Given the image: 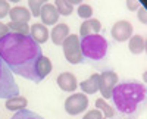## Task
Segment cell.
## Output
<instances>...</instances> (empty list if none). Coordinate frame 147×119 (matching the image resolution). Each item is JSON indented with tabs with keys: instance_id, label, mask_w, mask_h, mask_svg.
<instances>
[{
	"instance_id": "1",
	"label": "cell",
	"mask_w": 147,
	"mask_h": 119,
	"mask_svg": "<svg viewBox=\"0 0 147 119\" xmlns=\"http://www.w3.org/2000/svg\"><path fill=\"white\" fill-rule=\"evenodd\" d=\"M43 56V50L31 35L9 32L0 38V57L12 71V74L40 84L37 63Z\"/></svg>"
},
{
	"instance_id": "2",
	"label": "cell",
	"mask_w": 147,
	"mask_h": 119,
	"mask_svg": "<svg viewBox=\"0 0 147 119\" xmlns=\"http://www.w3.org/2000/svg\"><path fill=\"white\" fill-rule=\"evenodd\" d=\"M146 85L136 79L118 82L112 91V103L115 112L124 119H137L146 108Z\"/></svg>"
},
{
	"instance_id": "3",
	"label": "cell",
	"mask_w": 147,
	"mask_h": 119,
	"mask_svg": "<svg viewBox=\"0 0 147 119\" xmlns=\"http://www.w3.org/2000/svg\"><path fill=\"white\" fill-rule=\"evenodd\" d=\"M107 41L100 34H90L80 37V49L85 61H102L107 54Z\"/></svg>"
},
{
	"instance_id": "4",
	"label": "cell",
	"mask_w": 147,
	"mask_h": 119,
	"mask_svg": "<svg viewBox=\"0 0 147 119\" xmlns=\"http://www.w3.org/2000/svg\"><path fill=\"white\" fill-rule=\"evenodd\" d=\"M19 96V87L15 82L13 74L0 57V99H12Z\"/></svg>"
},
{
	"instance_id": "5",
	"label": "cell",
	"mask_w": 147,
	"mask_h": 119,
	"mask_svg": "<svg viewBox=\"0 0 147 119\" xmlns=\"http://www.w3.org/2000/svg\"><path fill=\"white\" fill-rule=\"evenodd\" d=\"M62 47H63V54L69 63L77 65V63L82 62V54H81V49H80V37L77 34L68 35L65 41L62 43Z\"/></svg>"
},
{
	"instance_id": "6",
	"label": "cell",
	"mask_w": 147,
	"mask_h": 119,
	"mask_svg": "<svg viewBox=\"0 0 147 119\" xmlns=\"http://www.w3.org/2000/svg\"><path fill=\"white\" fill-rule=\"evenodd\" d=\"M87 106H88V99H87V96H84L82 93L72 94V96H69L65 100V110L72 116L82 113L87 109Z\"/></svg>"
},
{
	"instance_id": "7",
	"label": "cell",
	"mask_w": 147,
	"mask_h": 119,
	"mask_svg": "<svg viewBox=\"0 0 147 119\" xmlns=\"http://www.w3.org/2000/svg\"><path fill=\"white\" fill-rule=\"evenodd\" d=\"M116 84H118V74L113 71H105L99 75V90L105 99H110Z\"/></svg>"
},
{
	"instance_id": "8",
	"label": "cell",
	"mask_w": 147,
	"mask_h": 119,
	"mask_svg": "<svg viewBox=\"0 0 147 119\" xmlns=\"http://www.w3.org/2000/svg\"><path fill=\"white\" fill-rule=\"evenodd\" d=\"M110 34H112L113 40L121 41V43L129 40L131 34H132L131 22H128V21H118L115 25L112 27V30H110Z\"/></svg>"
},
{
	"instance_id": "9",
	"label": "cell",
	"mask_w": 147,
	"mask_h": 119,
	"mask_svg": "<svg viewBox=\"0 0 147 119\" xmlns=\"http://www.w3.org/2000/svg\"><path fill=\"white\" fill-rule=\"evenodd\" d=\"M40 16L43 19V25H56L57 19H59V12L55 5L44 3L40 12Z\"/></svg>"
},
{
	"instance_id": "10",
	"label": "cell",
	"mask_w": 147,
	"mask_h": 119,
	"mask_svg": "<svg viewBox=\"0 0 147 119\" xmlns=\"http://www.w3.org/2000/svg\"><path fill=\"white\" fill-rule=\"evenodd\" d=\"M57 84L63 91H75L78 87V82L75 75H72L71 72H62L57 77Z\"/></svg>"
},
{
	"instance_id": "11",
	"label": "cell",
	"mask_w": 147,
	"mask_h": 119,
	"mask_svg": "<svg viewBox=\"0 0 147 119\" xmlns=\"http://www.w3.org/2000/svg\"><path fill=\"white\" fill-rule=\"evenodd\" d=\"M68 35H69V27L66 25V24H56V25L53 27V30H52V32H50L52 41L56 46L62 44Z\"/></svg>"
},
{
	"instance_id": "12",
	"label": "cell",
	"mask_w": 147,
	"mask_h": 119,
	"mask_svg": "<svg viewBox=\"0 0 147 119\" xmlns=\"http://www.w3.org/2000/svg\"><path fill=\"white\" fill-rule=\"evenodd\" d=\"M10 16V22H18V24H28V21L31 19V12L22 6H16L12 7L9 12Z\"/></svg>"
},
{
	"instance_id": "13",
	"label": "cell",
	"mask_w": 147,
	"mask_h": 119,
	"mask_svg": "<svg viewBox=\"0 0 147 119\" xmlns=\"http://www.w3.org/2000/svg\"><path fill=\"white\" fill-rule=\"evenodd\" d=\"M30 35L32 37V40L35 43L38 44H43L49 40V35H50V32H49L47 27L43 25V24H34V25L31 27V31H30Z\"/></svg>"
},
{
	"instance_id": "14",
	"label": "cell",
	"mask_w": 147,
	"mask_h": 119,
	"mask_svg": "<svg viewBox=\"0 0 147 119\" xmlns=\"http://www.w3.org/2000/svg\"><path fill=\"white\" fill-rule=\"evenodd\" d=\"M100 30H102V24L99 19H87L85 22H82L80 34L81 37H85V35H90V34H97Z\"/></svg>"
},
{
	"instance_id": "15",
	"label": "cell",
	"mask_w": 147,
	"mask_h": 119,
	"mask_svg": "<svg viewBox=\"0 0 147 119\" xmlns=\"http://www.w3.org/2000/svg\"><path fill=\"white\" fill-rule=\"evenodd\" d=\"M80 87L85 94H94L96 91H99V74H93L88 79L82 81Z\"/></svg>"
},
{
	"instance_id": "16",
	"label": "cell",
	"mask_w": 147,
	"mask_h": 119,
	"mask_svg": "<svg viewBox=\"0 0 147 119\" xmlns=\"http://www.w3.org/2000/svg\"><path fill=\"white\" fill-rule=\"evenodd\" d=\"M128 49L131 53L134 54H138V53H143L146 50V38L143 35H134V37L129 38V46Z\"/></svg>"
},
{
	"instance_id": "17",
	"label": "cell",
	"mask_w": 147,
	"mask_h": 119,
	"mask_svg": "<svg viewBox=\"0 0 147 119\" xmlns=\"http://www.w3.org/2000/svg\"><path fill=\"white\" fill-rule=\"evenodd\" d=\"M50 72H52V62H50V59L46 57V56H41L38 63H37V74H38L40 79L43 81Z\"/></svg>"
},
{
	"instance_id": "18",
	"label": "cell",
	"mask_w": 147,
	"mask_h": 119,
	"mask_svg": "<svg viewBox=\"0 0 147 119\" xmlns=\"http://www.w3.org/2000/svg\"><path fill=\"white\" fill-rule=\"evenodd\" d=\"M27 99L22 97V96H16V97H12V99H7L6 100V109L7 110H22L27 108Z\"/></svg>"
},
{
	"instance_id": "19",
	"label": "cell",
	"mask_w": 147,
	"mask_h": 119,
	"mask_svg": "<svg viewBox=\"0 0 147 119\" xmlns=\"http://www.w3.org/2000/svg\"><path fill=\"white\" fill-rule=\"evenodd\" d=\"M96 108L105 113L106 119H112V118H115V116H116L115 109L112 108V106H109V104H107L103 99H97V100H96Z\"/></svg>"
},
{
	"instance_id": "20",
	"label": "cell",
	"mask_w": 147,
	"mask_h": 119,
	"mask_svg": "<svg viewBox=\"0 0 147 119\" xmlns=\"http://www.w3.org/2000/svg\"><path fill=\"white\" fill-rule=\"evenodd\" d=\"M7 28L12 31V32H16V34H21V35H30V25L28 24H18V22H9L6 24Z\"/></svg>"
},
{
	"instance_id": "21",
	"label": "cell",
	"mask_w": 147,
	"mask_h": 119,
	"mask_svg": "<svg viewBox=\"0 0 147 119\" xmlns=\"http://www.w3.org/2000/svg\"><path fill=\"white\" fill-rule=\"evenodd\" d=\"M57 12H59V15H63V16H68L72 13V9L74 6L71 5V2H68V0H56V3H55Z\"/></svg>"
},
{
	"instance_id": "22",
	"label": "cell",
	"mask_w": 147,
	"mask_h": 119,
	"mask_svg": "<svg viewBox=\"0 0 147 119\" xmlns=\"http://www.w3.org/2000/svg\"><path fill=\"white\" fill-rule=\"evenodd\" d=\"M10 119H44V118L40 116V115H37V113L32 112V110L22 109V110H18Z\"/></svg>"
},
{
	"instance_id": "23",
	"label": "cell",
	"mask_w": 147,
	"mask_h": 119,
	"mask_svg": "<svg viewBox=\"0 0 147 119\" xmlns=\"http://www.w3.org/2000/svg\"><path fill=\"white\" fill-rule=\"evenodd\" d=\"M28 5H30V9H31V15L40 16L41 7L44 6V2H43V0H30Z\"/></svg>"
},
{
	"instance_id": "24",
	"label": "cell",
	"mask_w": 147,
	"mask_h": 119,
	"mask_svg": "<svg viewBox=\"0 0 147 119\" xmlns=\"http://www.w3.org/2000/svg\"><path fill=\"white\" fill-rule=\"evenodd\" d=\"M78 15L84 19H90V16L93 15V9L90 5H81L78 7Z\"/></svg>"
},
{
	"instance_id": "25",
	"label": "cell",
	"mask_w": 147,
	"mask_h": 119,
	"mask_svg": "<svg viewBox=\"0 0 147 119\" xmlns=\"http://www.w3.org/2000/svg\"><path fill=\"white\" fill-rule=\"evenodd\" d=\"M9 12H10V6L7 2H5V0H0V19L5 18L9 15Z\"/></svg>"
},
{
	"instance_id": "26",
	"label": "cell",
	"mask_w": 147,
	"mask_h": 119,
	"mask_svg": "<svg viewBox=\"0 0 147 119\" xmlns=\"http://www.w3.org/2000/svg\"><path fill=\"white\" fill-rule=\"evenodd\" d=\"M82 119H103V115L99 109H93V110L85 113V116Z\"/></svg>"
},
{
	"instance_id": "27",
	"label": "cell",
	"mask_w": 147,
	"mask_h": 119,
	"mask_svg": "<svg viewBox=\"0 0 147 119\" xmlns=\"http://www.w3.org/2000/svg\"><path fill=\"white\" fill-rule=\"evenodd\" d=\"M9 32H10V31H9V28H7L6 24H2V22H0V38L5 37V35L9 34Z\"/></svg>"
},
{
	"instance_id": "28",
	"label": "cell",
	"mask_w": 147,
	"mask_h": 119,
	"mask_svg": "<svg viewBox=\"0 0 147 119\" xmlns=\"http://www.w3.org/2000/svg\"><path fill=\"white\" fill-rule=\"evenodd\" d=\"M138 19H140L143 24H146V22H147V18H146V7L138 9Z\"/></svg>"
},
{
	"instance_id": "29",
	"label": "cell",
	"mask_w": 147,
	"mask_h": 119,
	"mask_svg": "<svg viewBox=\"0 0 147 119\" xmlns=\"http://www.w3.org/2000/svg\"><path fill=\"white\" fill-rule=\"evenodd\" d=\"M127 7L129 10H137L140 7V2H127Z\"/></svg>"
}]
</instances>
